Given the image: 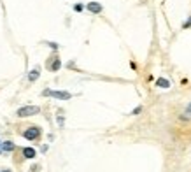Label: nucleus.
I'll list each match as a JSON object with an SVG mask.
<instances>
[{"instance_id":"obj_1","label":"nucleus","mask_w":191,"mask_h":172,"mask_svg":"<svg viewBox=\"0 0 191 172\" xmlns=\"http://www.w3.org/2000/svg\"><path fill=\"white\" fill-rule=\"evenodd\" d=\"M42 95H44V97L58 98V100H70V98H72V93L60 91V90H44V91H42Z\"/></svg>"},{"instance_id":"obj_2","label":"nucleus","mask_w":191,"mask_h":172,"mask_svg":"<svg viewBox=\"0 0 191 172\" xmlns=\"http://www.w3.org/2000/svg\"><path fill=\"white\" fill-rule=\"evenodd\" d=\"M40 112V107L37 106H25V107H19L16 114L19 118H28V116H33V114H39Z\"/></svg>"},{"instance_id":"obj_3","label":"nucleus","mask_w":191,"mask_h":172,"mask_svg":"<svg viewBox=\"0 0 191 172\" xmlns=\"http://www.w3.org/2000/svg\"><path fill=\"white\" fill-rule=\"evenodd\" d=\"M23 137L28 139V141H37V139L40 137V128L39 127H30L28 130L23 132Z\"/></svg>"},{"instance_id":"obj_4","label":"nucleus","mask_w":191,"mask_h":172,"mask_svg":"<svg viewBox=\"0 0 191 172\" xmlns=\"http://www.w3.org/2000/svg\"><path fill=\"white\" fill-rule=\"evenodd\" d=\"M86 9H88L91 14H100L103 11V7H102V4H100V2H89V4L86 5Z\"/></svg>"},{"instance_id":"obj_5","label":"nucleus","mask_w":191,"mask_h":172,"mask_svg":"<svg viewBox=\"0 0 191 172\" xmlns=\"http://www.w3.org/2000/svg\"><path fill=\"white\" fill-rule=\"evenodd\" d=\"M60 67H62V62H60V58L56 56H51V62L48 63V69L51 72H58L60 70Z\"/></svg>"},{"instance_id":"obj_6","label":"nucleus","mask_w":191,"mask_h":172,"mask_svg":"<svg viewBox=\"0 0 191 172\" xmlns=\"http://www.w3.org/2000/svg\"><path fill=\"white\" fill-rule=\"evenodd\" d=\"M16 149V144L11 141H4L2 142V153H11V151Z\"/></svg>"},{"instance_id":"obj_7","label":"nucleus","mask_w":191,"mask_h":172,"mask_svg":"<svg viewBox=\"0 0 191 172\" xmlns=\"http://www.w3.org/2000/svg\"><path fill=\"white\" fill-rule=\"evenodd\" d=\"M23 156H25L27 160H32V158L37 156V151L33 149V148H25V149H23Z\"/></svg>"},{"instance_id":"obj_8","label":"nucleus","mask_w":191,"mask_h":172,"mask_svg":"<svg viewBox=\"0 0 191 172\" xmlns=\"http://www.w3.org/2000/svg\"><path fill=\"white\" fill-rule=\"evenodd\" d=\"M156 86H158V88L167 90V88H170V81L165 79V77H160V79H156Z\"/></svg>"},{"instance_id":"obj_9","label":"nucleus","mask_w":191,"mask_h":172,"mask_svg":"<svg viewBox=\"0 0 191 172\" xmlns=\"http://www.w3.org/2000/svg\"><path fill=\"white\" fill-rule=\"evenodd\" d=\"M39 76H40L39 69H33V70H32L30 74H28V81H30V83H33V81H37V79H39Z\"/></svg>"},{"instance_id":"obj_10","label":"nucleus","mask_w":191,"mask_h":172,"mask_svg":"<svg viewBox=\"0 0 191 172\" xmlns=\"http://www.w3.org/2000/svg\"><path fill=\"white\" fill-rule=\"evenodd\" d=\"M181 119H191V102L186 106V109H184V114L181 116Z\"/></svg>"},{"instance_id":"obj_11","label":"nucleus","mask_w":191,"mask_h":172,"mask_svg":"<svg viewBox=\"0 0 191 172\" xmlns=\"http://www.w3.org/2000/svg\"><path fill=\"white\" fill-rule=\"evenodd\" d=\"M138 112H142V106H137L133 111H132V114H133V116H137Z\"/></svg>"},{"instance_id":"obj_12","label":"nucleus","mask_w":191,"mask_h":172,"mask_svg":"<svg viewBox=\"0 0 191 172\" xmlns=\"http://www.w3.org/2000/svg\"><path fill=\"white\" fill-rule=\"evenodd\" d=\"M83 9H84V5H83V4H77V5H74V11H76V13H81Z\"/></svg>"},{"instance_id":"obj_13","label":"nucleus","mask_w":191,"mask_h":172,"mask_svg":"<svg viewBox=\"0 0 191 172\" xmlns=\"http://www.w3.org/2000/svg\"><path fill=\"white\" fill-rule=\"evenodd\" d=\"M46 44H48V46H49V48H51V49H58V48H60V46H58L56 42H46Z\"/></svg>"},{"instance_id":"obj_14","label":"nucleus","mask_w":191,"mask_h":172,"mask_svg":"<svg viewBox=\"0 0 191 172\" xmlns=\"http://www.w3.org/2000/svg\"><path fill=\"white\" fill-rule=\"evenodd\" d=\"M182 28H191V18L188 19V21L184 23V25H182Z\"/></svg>"},{"instance_id":"obj_15","label":"nucleus","mask_w":191,"mask_h":172,"mask_svg":"<svg viewBox=\"0 0 191 172\" xmlns=\"http://www.w3.org/2000/svg\"><path fill=\"white\" fill-rule=\"evenodd\" d=\"M0 153H2V142H0Z\"/></svg>"},{"instance_id":"obj_16","label":"nucleus","mask_w":191,"mask_h":172,"mask_svg":"<svg viewBox=\"0 0 191 172\" xmlns=\"http://www.w3.org/2000/svg\"><path fill=\"white\" fill-rule=\"evenodd\" d=\"M2 172H11V170H7V169H5V170H2Z\"/></svg>"}]
</instances>
